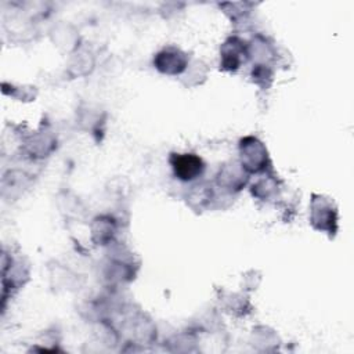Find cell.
Instances as JSON below:
<instances>
[{
	"mask_svg": "<svg viewBox=\"0 0 354 354\" xmlns=\"http://www.w3.org/2000/svg\"><path fill=\"white\" fill-rule=\"evenodd\" d=\"M170 162H171L176 176L184 181L196 178L203 170V163H202L201 158H198L196 155H192V153L173 155Z\"/></svg>",
	"mask_w": 354,
	"mask_h": 354,
	"instance_id": "1",
	"label": "cell"
},
{
	"mask_svg": "<svg viewBox=\"0 0 354 354\" xmlns=\"http://www.w3.org/2000/svg\"><path fill=\"white\" fill-rule=\"evenodd\" d=\"M155 65L162 72L180 73L187 65V58L180 50L166 48L156 55Z\"/></svg>",
	"mask_w": 354,
	"mask_h": 354,
	"instance_id": "2",
	"label": "cell"
}]
</instances>
